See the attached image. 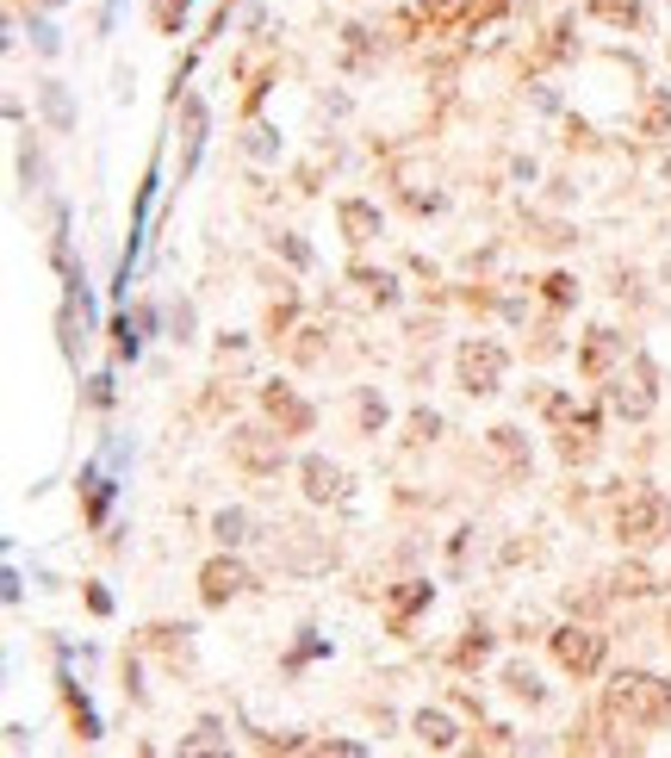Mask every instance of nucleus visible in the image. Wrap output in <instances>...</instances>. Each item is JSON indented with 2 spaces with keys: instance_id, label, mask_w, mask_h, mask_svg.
<instances>
[{
  "instance_id": "nucleus-1",
  "label": "nucleus",
  "mask_w": 671,
  "mask_h": 758,
  "mask_svg": "<svg viewBox=\"0 0 671 758\" xmlns=\"http://www.w3.org/2000/svg\"><path fill=\"white\" fill-rule=\"evenodd\" d=\"M609 715L628 727H659L671 715V684L647 678V672H628V678L609 684Z\"/></svg>"
},
{
  "instance_id": "nucleus-2",
  "label": "nucleus",
  "mask_w": 671,
  "mask_h": 758,
  "mask_svg": "<svg viewBox=\"0 0 671 758\" xmlns=\"http://www.w3.org/2000/svg\"><path fill=\"white\" fill-rule=\"evenodd\" d=\"M622 535L628 541H665L671 535V504L659 491H640L634 504L622 510Z\"/></svg>"
},
{
  "instance_id": "nucleus-3",
  "label": "nucleus",
  "mask_w": 671,
  "mask_h": 758,
  "mask_svg": "<svg viewBox=\"0 0 671 758\" xmlns=\"http://www.w3.org/2000/svg\"><path fill=\"white\" fill-rule=\"evenodd\" d=\"M231 454L243 460V467H255V473H267V467H281V460H286V448H281V436H267V429H236Z\"/></svg>"
},
{
  "instance_id": "nucleus-4",
  "label": "nucleus",
  "mask_w": 671,
  "mask_h": 758,
  "mask_svg": "<svg viewBox=\"0 0 671 758\" xmlns=\"http://www.w3.org/2000/svg\"><path fill=\"white\" fill-rule=\"evenodd\" d=\"M460 379H467V392H498V379H504V348H467L460 355Z\"/></svg>"
},
{
  "instance_id": "nucleus-5",
  "label": "nucleus",
  "mask_w": 671,
  "mask_h": 758,
  "mask_svg": "<svg viewBox=\"0 0 671 758\" xmlns=\"http://www.w3.org/2000/svg\"><path fill=\"white\" fill-rule=\"evenodd\" d=\"M553 653H560L566 672H597V659H603V641H597V634H584V628H566L560 641H553Z\"/></svg>"
},
{
  "instance_id": "nucleus-6",
  "label": "nucleus",
  "mask_w": 671,
  "mask_h": 758,
  "mask_svg": "<svg viewBox=\"0 0 671 758\" xmlns=\"http://www.w3.org/2000/svg\"><path fill=\"white\" fill-rule=\"evenodd\" d=\"M647 361H634V379H616V411H628V417H647V404H653V392H647Z\"/></svg>"
},
{
  "instance_id": "nucleus-7",
  "label": "nucleus",
  "mask_w": 671,
  "mask_h": 758,
  "mask_svg": "<svg viewBox=\"0 0 671 758\" xmlns=\"http://www.w3.org/2000/svg\"><path fill=\"white\" fill-rule=\"evenodd\" d=\"M250 578H243V566L236 560H218V566H205V603H224L231 591H243Z\"/></svg>"
},
{
  "instance_id": "nucleus-8",
  "label": "nucleus",
  "mask_w": 671,
  "mask_h": 758,
  "mask_svg": "<svg viewBox=\"0 0 671 758\" xmlns=\"http://www.w3.org/2000/svg\"><path fill=\"white\" fill-rule=\"evenodd\" d=\"M305 479H312V498L317 504H324V498H343V473H336V467H329V460H305Z\"/></svg>"
},
{
  "instance_id": "nucleus-9",
  "label": "nucleus",
  "mask_w": 671,
  "mask_h": 758,
  "mask_svg": "<svg viewBox=\"0 0 671 758\" xmlns=\"http://www.w3.org/2000/svg\"><path fill=\"white\" fill-rule=\"evenodd\" d=\"M200 131H205V106L187 100V156H181V168H193V156H200Z\"/></svg>"
},
{
  "instance_id": "nucleus-10",
  "label": "nucleus",
  "mask_w": 671,
  "mask_h": 758,
  "mask_svg": "<svg viewBox=\"0 0 671 758\" xmlns=\"http://www.w3.org/2000/svg\"><path fill=\"white\" fill-rule=\"evenodd\" d=\"M417 734H423V740H429V746H448V740H454L448 715H417Z\"/></svg>"
},
{
  "instance_id": "nucleus-11",
  "label": "nucleus",
  "mask_w": 671,
  "mask_h": 758,
  "mask_svg": "<svg viewBox=\"0 0 671 758\" xmlns=\"http://www.w3.org/2000/svg\"><path fill=\"white\" fill-rule=\"evenodd\" d=\"M218 535L224 541H243V516H236V510H224V516H218Z\"/></svg>"
}]
</instances>
